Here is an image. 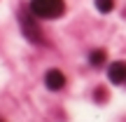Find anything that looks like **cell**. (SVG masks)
<instances>
[{
  "label": "cell",
  "mask_w": 126,
  "mask_h": 122,
  "mask_svg": "<svg viewBox=\"0 0 126 122\" xmlns=\"http://www.w3.org/2000/svg\"><path fill=\"white\" fill-rule=\"evenodd\" d=\"M89 61H91V66H103L105 63V52L103 49H94L91 56H89Z\"/></svg>",
  "instance_id": "5b68a950"
},
{
  "label": "cell",
  "mask_w": 126,
  "mask_h": 122,
  "mask_svg": "<svg viewBox=\"0 0 126 122\" xmlns=\"http://www.w3.org/2000/svg\"><path fill=\"white\" fill-rule=\"evenodd\" d=\"M0 122H2V120H0Z\"/></svg>",
  "instance_id": "52a82bcc"
},
{
  "label": "cell",
  "mask_w": 126,
  "mask_h": 122,
  "mask_svg": "<svg viewBox=\"0 0 126 122\" xmlns=\"http://www.w3.org/2000/svg\"><path fill=\"white\" fill-rule=\"evenodd\" d=\"M108 77H110L112 85H124L126 82V63L124 61H114L108 68Z\"/></svg>",
  "instance_id": "277c9868"
},
{
  "label": "cell",
  "mask_w": 126,
  "mask_h": 122,
  "mask_svg": "<svg viewBox=\"0 0 126 122\" xmlns=\"http://www.w3.org/2000/svg\"><path fill=\"white\" fill-rule=\"evenodd\" d=\"M45 85H47V89H51V92H59L65 87V75H63L61 71H47V75H45Z\"/></svg>",
  "instance_id": "3957f363"
},
{
  "label": "cell",
  "mask_w": 126,
  "mask_h": 122,
  "mask_svg": "<svg viewBox=\"0 0 126 122\" xmlns=\"http://www.w3.org/2000/svg\"><path fill=\"white\" fill-rule=\"evenodd\" d=\"M63 12V0H31V14H35L37 19H59Z\"/></svg>",
  "instance_id": "6da1fadb"
},
{
  "label": "cell",
  "mask_w": 126,
  "mask_h": 122,
  "mask_svg": "<svg viewBox=\"0 0 126 122\" xmlns=\"http://www.w3.org/2000/svg\"><path fill=\"white\" fill-rule=\"evenodd\" d=\"M112 7H114V2L112 0H96V9H98V12H112Z\"/></svg>",
  "instance_id": "8992f818"
},
{
  "label": "cell",
  "mask_w": 126,
  "mask_h": 122,
  "mask_svg": "<svg viewBox=\"0 0 126 122\" xmlns=\"http://www.w3.org/2000/svg\"><path fill=\"white\" fill-rule=\"evenodd\" d=\"M35 17V14H33ZM31 14H26V12H21L19 14V24H21V31H23V35L28 38L31 42H35V45H42V31H40V26H37V21L33 19Z\"/></svg>",
  "instance_id": "7a4b0ae2"
}]
</instances>
